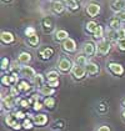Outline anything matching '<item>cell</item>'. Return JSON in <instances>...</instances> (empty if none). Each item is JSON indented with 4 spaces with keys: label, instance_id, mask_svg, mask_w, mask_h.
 <instances>
[{
    "label": "cell",
    "instance_id": "cell-18",
    "mask_svg": "<svg viewBox=\"0 0 125 131\" xmlns=\"http://www.w3.org/2000/svg\"><path fill=\"white\" fill-rule=\"evenodd\" d=\"M69 38V34H68V31L66 30H56L55 31V36H54V40L55 41H64L66 40Z\"/></svg>",
    "mask_w": 125,
    "mask_h": 131
},
{
    "label": "cell",
    "instance_id": "cell-21",
    "mask_svg": "<svg viewBox=\"0 0 125 131\" xmlns=\"http://www.w3.org/2000/svg\"><path fill=\"white\" fill-rule=\"evenodd\" d=\"M31 84L34 85V86H38V88H40L44 85V75L43 74H36L33 79H31Z\"/></svg>",
    "mask_w": 125,
    "mask_h": 131
},
{
    "label": "cell",
    "instance_id": "cell-5",
    "mask_svg": "<svg viewBox=\"0 0 125 131\" xmlns=\"http://www.w3.org/2000/svg\"><path fill=\"white\" fill-rule=\"evenodd\" d=\"M71 75H73V78L75 80H83L85 78V75H86V69L84 66H78V65L74 64V68L71 70Z\"/></svg>",
    "mask_w": 125,
    "mask_h": 131
},
{
    "label": "cell",
    "instance_id": "cell-13",
    "mask_svg": "<svg viewBox=\"0 0 125 131\" xmlns=\"http://www.w3.org/2000/svg\"><path fill=\"white\" fill-rule=\"evenodd\" d=\"M85 69H86V74L88 75H90V76H93V75H96L98 72H99V65L98 64H95L93 61H89L88 62V65L85 66Z\"/></svg>",
    "mask_w": 125,
    "mask_h": 131
},
{
    "label": "cell",
    "instance_id": "cell-46",
    "mask_svg": "<svg viewBox=\"0 0 125 131\" xmlns=\"http://www.w3.org/2000/svg\"><path fill=\"white\" fill-rule=\"evenodd\" d=\"M123 105H124V107H125V99H124V101H123Z\"/></svg>",
    "mask_w": 125,
    "mask_h": 131
},
{
    "label": "cell",
    "instance_id": "cell-42",
    "mask_svg": "<svg viewBox=\"0 0 125 131\" xmlns=\"http://www.w3.org/2000/svg\"><path fill=\"white\" fill-rule=\"evenodd\" d=\"M14 115H15L16 119H25V116H26V115H25L24 112H21V111H16Z\"/></svg>",
    "mask_w": 125,
    "mask_h": 131
},
{
    "label": "cell",
    "instance_id": "cell-9",
    "mask_svg": "<svg viewBox=\"0 0 125 131\" xmlns=\"http://www.w3.org/2000/svg\"><path fill=\"white\" fill-rule=\"evenodd\" d=\"M99 13H100V5H99V4H96V3L88 4V6H86V14H88L89 16L95 18Z\"/></svg>",
    "mask_w": 125,
    "mask_h": 131
},
{
    "label": "cell",
    "instance_id": "cell-33",
    "mask_svg": "<svg viewBox=\"0 0 125 131\" xmlns=\"http://www.w3.org/2000/svg\"><path fill=\"white\" fill-rule=\"evenodd\" d=\"M36 34V30H35V28H33V26H28L26 29H25V35L28 36V38H30L33 35H35Z\"/></svg>",
    "mask_w": 125,
    "mask_h": 131
},
{
    "label": "cell",
    "instance_id": "cell-2",
    "mask_svg": "<svg viewBox=\"0 0 125 131\" xmlns=\"http://www.w3.org/2000/svg\"><path fill=\"white\" fill-rule=\"evenodd\" d=\"M96 45V55H106L110 49H111V44H110V40L108 39H101V40H98V42L95 44Z\"/></svg>",
    "mask_w": 125,
    "mask_h": 131
},
{
    "label": "cell",
    "instance_id": "cell-44",
    "mask_svg": "<svg viewBox=\"0 0 125 131\" xmlns=\"http://www.w3.org/2000/svg\"><path fill=\"white\" fill-rule=\"evenodd\" d=\"M96 131H110V127H109V126H106V125H101V126H100Z\"/></svg>",
    "mask_w": 125,
    "mask_h": 131
},
{
    "label": "cell",
    "instance_id": "cell-28",
    "mask_svg": "<svg viewBox=\"0 0 125 131\" xmlns=\"http://www.w3.org/2000/svg\"><path fill=\"white\" fill-rule=\"evenodd\" d=\"M109 26H110V29L119 30V29L121 28V21L115 18V19H113V20H110V23H109Z\"/></svg>",
    "mask_w": 125,
    "mask_h": 131
},
{
    "label": "cell",
    "instance_id": "cell-35",
    "mask_svg": "<svg viewBox=\"0 0 125 131\" xmlns=\"http://www.w3.org/2000/svg\"><path fill=\"white\" fill-rule=\"evenodd\" d=\"M115 16H116V19H119L121 23H125V10L115 13Z\"/></svg>",
    "mask_w": 125,
    "mask_h": 131
},
{
    "label": "cell",
    "instance_id": "cell-14",
    "mask_svg": "<svg viewBox=\"0 0 125 131\" xmlns=\"http://www.w3.org/2000/svg\"><path fill=\"white\" fill-rule=\"evenodd\" d=\"M18 61L20 62L21 65H28L31 61V54L28 52V51H23L18 56Z\"/></svg>",
    "mask_w": 125,
    "mask_h": 131
},
{
    "label": "cell",
    "instance_id": "cell-38",
    "mask_svg": "<svg viewBox=\"0 0 125 131\" xmlns=\"http://www.w3.org/2000/svg\"><path fill=\"white\" fill-rule=\"evenodd\" d=\"M19 89H18V86H11L10 88V91H9V94H10L11 96H14V97H16L18 95H19Z\"/></svg>",
    "mask_w": 125,
    "mask_h": 131
},
{
    "label": "cell",
    "instance_id": "cell-36",
    "mask_svg": "<svg viewBox=\"0 0 125 131\" xmlns=\"http://www.w3.org/2000/svg\"><path fill=\"white\" fill-rule=\"evenodd\" d=\"M1 84H3L4 86H10L11 82H10V78H9V75H4V76H3V79H1Z\"/></svg>",
    "mask_w": 125,
    "mask_h": 131
},
{
    "label": "cell",
    "instance_id": "cell-24",
    "mask_svg": "<svg viewBox=\"0 0 125 131\" xmlns=\"http://www.w3.org/2000/svg\"><path fill=\"white\" fill-rule=\"evenodd\" d=\"M65 5L71 11H75L79 9V4H78L76 0H65Z\"/></svg>",
    "mask_w": 125,
    "mask_h": 131
},
{
    "label": "cell",
    "instance_id": "cell-12",
    "mask_svg": "<svg viewBox=\"0 0 125 131\" xmlns=\"http://www.w3.org/2000/svg\"><path fill=\"white\" fill-rule=\"evenodd\" d=\"M0 39H1L3 44H11V42H14V40H15V36L10 31H3L1 35H0Z\"/></svg>",
    "mask_w": 125,
    "mask_h": 131
},
{
    "label": "cell",
    "instance_id": "cell-34",
    "mask_svg": "<svg viewBox=\"0 0 125 131\" xmlns=\"http://www.w3.org/2000/svg\"><path fill=\"white\" fill-rule=\"evenodd\" d=\"M8 68H10V66H9V59H8V58H3V59H1V70L5 71Z\"/></svg>",
    "mask_w": 125,
    "mask_h": 131
},
{
    "label": "cell",
    "instance_id": "cell-47",
    "mask_svg": "<svg viewBox=\"0 0 125 131\" xmlns=\"http://www.w3.org/2000/svg\"><path fill=\"white\" fill-rule=\"evenodd\" d=\"M4 1H10V0H4Z\"/></svg>",
    "mask_w": 125,
    "mask_h": 131
},
{
    "label": "cell",
    "instance_id": "cell-7",
    "mask_svg": "<svg viewBox=\"0 0 125 131\" xmlns=\"http://www.w3.org/2000/svg\"><path fill=\"white\" fill-rule=\"evenodd\" d=\"M83 54L85 56H93L94 54H96V45L93 44L91 41L84 42L83 44Z\"/></svg>",
    "mask_w": 125,
    "mask_h": 131
},
{
    "label": "cell",
    "instance_id": "cell-23",
    "mask_svg": "<svg viewBox=\"0 0 125 131\" xmlns=\"http://www.w3.org/2000/svg\"><path fill=\"white\" fill-rule=\"evenodd\" d=\"M53 54H54V50H53L51 48H45L44 50L40 51V56H41V59H44V60L50 59L53 56Z\"/></svg>",
    "mask_w": 125,
    "mask_h": 131
},
{
    "label": "cell",
    "instance_id": "cell-27",
    "mask_svg": "<svg viewBox=\"0 0 125 131\" xmlns=\"http://www.w3.org/2000/svg\"><path fill=\"white\" fill-rule=\"evenodd\" d=\"M39 36L35 34V35H33L30 38H28V42H29V45H30L31 48H36L38 45H39Z\"/></svg>",
    "mask_w": 125,
    "mask_h": 131
},
{
    "label": "cell",
    "instance_id": "cell-22",
    "mask_svg": "<svg viewBox=\"0 0 125 131\" xmlns=\"http://www.w3.org/2000/svg\"><path fill=\"white\" fill-rule=\"evenodd\" d=\"M93 38L96 39V40L104 39V29H103L101 25H98V26L95 28V30H94V32H93Z\"/></svg>",
    "mask_w": 125,
    "mask_h": 131
},
{
    "label": "cell",
    "instance_id": "cell-8",
    "mask_svg": "<svg viewBox=\"0 0 125 131\" xmlns=\"http://www.w3.org/2000/svg\"><path fill=\"white\" fill-rule=\"evenodd\" d=\"M35 75H36V72H35V70H34L31 66H28V65H23V66H21L20 76L26 78V79H30L31 80Z\"/></svg>",
    "mask_w": 125,
    "mask_h": 131
},
{
    "label": "cell",
    "instance_id": "cell-16",
    "mask_svg": "<svg viewBox=\"0 0 125 131\" xmlns=\"http://www.w3.org/2000/svg\"><path fill=\"white\" fill-rule=\"evenodd\" d=\"M33 121H34V124H35V125H38V126H43V125H45V124L48 122V116H46V115H44V114H39V115H36V116H34V117H33Z\"/></svg>",
    "mask_w": 125,
    "mask_h": 131
},
{
    "label": "cell",
    "instance_id": "cell-19",
    "mask_svg": "<svg viewBox=\"0 0 125 131\" xmlns=\"http://www.w3.org/2000/svg\"><path fill=\"white\" fill-rule=\"evenodd\" d=\"M88 62H89V61H88V58H86L84 54L83 55H76L75 59H74V64L78 65V66H84V68H85V66L88 65Z\"/></svg>",
    "mask_w": 125,
    "mask_h": 131
},
{
    "label": "cell",
    "instance_id": "cell-17",
    "mask_svg": "<svg viewBox=\"0 0 125 131\" xmlns=\"http://www.w3.org/2000/svg\"><path fill=\"white\" fill-rule=\"evenodd\" d=\"M51 9L55 14H61V13H64V10H65V4H64L62 1H59V0H58V1H54Z\"/></svg>",
    "mask_w": 125,
    "mask_h": 131
},
{
    "label": "cell",
    "instance_id": "cell-6",
    "mask_svg": "<svg viewBox=\"0 0 125 131\" xmlns=\"http://www.w3.org/2000/svg\"><path fill=\"white\" fill-rule=\"evenodd\" d=\"M61 48H62V50L66 51V52H75L76 51V42L71 38H68L66 40L62 41Z\"/></svg>",
    "mask_w": 125,
    "mask_h": 131
},
{
    "label": "cell",
    "instance_id": "cell-29",
    "mask_svg": "<svg viewBox=\"0 0 125 131\" xmlns=\"http://www.w3.org/2000/svg\"><path fill=\"white\" fill-rule=\"evenodd\" d=\"M59 72L55 70H51V71H48L46 72V78H48V81L49 80H59Z\"/></svg>",
    "mask_w": 125,
    "mask_h": 131
},
{
    "label": "cell",
    "instance_id": "cell-40",
    "mask_svg": "<svg viewBox=\"0 0 125 131\" xmlns=\"http://www.w3.org/2000/svg\"><path fill=\"white\" fill-rule=\"evenodd\" d=\"M43 105H44V104L39 102V101H35V102L33 104V109H34L35 111H39V110H41L43 109Z\"/></svg>",
    "mask_w": 125,
    "mask_h": 131
},
{
    "label": "cell",
    "instance_id": "cell-31",
    "mask_svg": "<svg viewBox=\"0 0 125 131\" xmlns=\"http://www.w3.org/2000/svg\"><path fill=\"white\" fill-rule=\"evenodd\" d=\"M96 26H98V24H96L95 21H93V20L88 21V23H86V25H85V30L88 31V32H91V34H93Z\"/></svg>",
    "mask_w": 125,
    "mask_h": 131
},
{
    "label": "cell",
    "instance_id": "cell-4",
    "mask_svg": "<svg viewBox=\"0 0 125 131\" xmlns=\"http://www.w3.org/2000/svg\"><path fill=\"white\" fill-rule=\"evenodd\" d=\"M5 124L8 126H10L11 129H14V130H20L23 127V125H20L18 122V119L15 117V115H11V114H8L5 116Z\"/></svg>",
    "mask_w": 125,
    "mask_h": 131
},
{
    "label": "cell",
    "instance_id": "cell-3",
    "mask_svg": "<svg viewBox=\"0 0 125 131\" xmlns=\"http://www.w3.org/2000/svg\"><path fill=\"white\" fill-rule=\"evenodd\" d=\"M18 99L16 97H14V96H11L10 94H8V95H5V96H3V99H1V102H3V106L5 107V109H8V110H11V109H14V106L18 104Z\"/></svg>",
    "mask_w": 125,
    "mask_h": 131
},
{
    "label": "cell",
    "instance_id": "cell-1",
    "mask_svg": "<svg viewBox=\"0 0 125 131\" xmlns=\"http://www.w3.org/2000/svg\"><path fill=\"white\" fill-rule=\"evenodd\" d=\"M74 68V64L73 61L70 60L68 56H61L59 61H58V69L61 71V72H71Z\"/></svg>",
    "mask_w": 125,
    "mask_h": 131
},
{
    "label": "cell",
    "instance_id": "cell-37",
    "mask_svg": "<svg viewBox=\"0 0 125 131\" xmlns=\"http://www.w3.org/2000/svg\"><path fill=\"white\" fill-rule=\"evenodd\" d=\"M116 44H118L119 50L125 51V38L124 39H119V40H116Z\"/></svg>",
    "mask_w": 125,
    "mask_h": 131
},
{
    "label": "cell",
    "instance_id": "cell-45",
    "mask_svg": "<svg viewBox=\"0 0 125 131\" xmlns=\"http://www.w3.org/2000/svg\"><path fill=\"white\" fill-rule=\"evenodd\" d=\"M123 117H124V120H125V110L123 111Z\"/></svg>",
    "mask_w": 125,
    "mask_h": 131
},
{
    "label": "cell",
    "instance_id": "cell-11",
    "mask_svg": "<svg viewBox=\"0 0 125 131\" xmlns=\"http://www.w3.org/2000/svg\"><path fill=\"white\" fill-rule=\"evenodd\" d=\"M110 8H111V10H114L115 13L125 10V0H111Z\"/></svg>",
    "mask_w": 125,
    "mask_h": 131
},
{
    "label": "cell",
    "instance_id": "cell-43",
    "mask_svg": "<svg viewBox=\"0 0 125 131\" xmlns=\"http://www.w3.org/2000/svg\"><path fill=\"white\" fill-rule=\"evenodd\" d=\"M19 104H20V106H21V107H28V106L30 105V102H29V100H24V99L19 101Z\"/></svg>",
    "mask_w": 125,
    "mask_h": 131
},
{
    "label": "cell",
    "instance_id": "cell-25",
    "mask_svg": "<svg viewBox=\"0 0 125 131\" xmlns=\"http://www.w3.org/2000/svg\"><path fill=\"white\" fill-rule=\"evenodd\" d=\"M9 70L11 71V74H20V70H21L20 64H18V61H13Z\"/></svg>",
    "mask_w": 125,
    "mask_h": 131
},
{
    "label": "cell",
    "instance_id": "cell-30",
    "mask_svg": "<svg viewBox=\"0 0 125 131\" xmlns=\"http://www.w3.org/2000/svg\"><path fill=\"white\" fill-rule=\"evenodd\" d=\"M44 106L45 107H49V109H53L54 107V105H55V99L54 97H50V96H48V97H45V100H44Z\"/></svg>",
    "mask_w": 125,
    "mask_h": 131
},
{
    "label": "cell",
    "instance_id": "cell-32",
    "mask_svg": "<svg viewBox=\"0 0 125 131\" xmlns=\"http://www.w3.org/2000/svg\"><path fill=\"white\" fill-rule=\"evenodd\" d=\"M33 122H34V121L30 120V119H24L23 127H24V129H26V130H30V129H33Z\"/></svg>",
    "mask_w": 125,
    "mask_h": 131
},
{
    "label": "cell",
    "instance_id": "cell-39",
    "mask_svg": "<svg viewBox=\"0 0 125 131\" xmlns=\"http://www.w3.org/2000/svg\"><path fill=\"white\" fill-rule=\"evenodd\" d=\"M116 34H118V40L119 39H124L125 38V28H120L119 30H116Z\"/></svg>",
    "mask_w": 125,
    "mask_h": 131
},
{
    "label": "cell",
    "instance_id": "cell-10",
    "mask_svg": "<svg viewBox=\"0 0 125 131\" xmlns=\"http://www.w3.org/2000/svg\"><path fill=\"white\" fill-rule=\"evenodd\" d=\"M108 68H109V70L111 71L114 75L120 76V75L124 74V68H123V65H120V64H118V62H109V64H108Z\"/></svg>",
    "mask_w": 125,
    "mask_h": 131
},
{
    "label": "cell",
    "instance_id": "cell-20",
    "mask_svg": "<svg viewBox=\"0 0 125 131\" xmlns=\"http://www.w3.org/2000/svg\"><path fill=\"white\" fill-rule=\"evenodd\" d=\"M16 86H18V89H19V91H20V92H28V91H30L31 88H33V86H31V85L26 80L19 81Z\"/></svg>",
    "mask_w": 125,
    "mask_h": 131
},
{
    "label": "cell",
    "instance_id": "cell-15",
    "mask_svg": "<svg viewBox=\"0 0 125 131\" xmlns=\"http://www.w3.org/2000/svg\"><path fill=\"white\" fill-rule=\"evenodd\" d=\"M54 92H55V89L51 88V86H49V85H43V86L39 88V94H41V95L46 96V97L51 96Z\"/></svg>",
    "mask_w": 125,
    "mask_h": 131
},
{
    "label": "cell",
    "instance_id": "cell-41",
    "mask_svg": "<svg viewBox=\"0 0 125 131\" xmlns=\"http://www.w3.org/2000/svg\"><path fill=\"white\" fill-rule=\"evenodd\" d=\"M48 85L55 89L56 86H59V80H49L48 81Z\"/></svg>",
    "mask_w": 125,
    "mask_h": 131
},
{
    "label": "cell",
    "instance_id": "cell-26",
    "mask_svg": "<svg viewBox=\"0 0 125 131\" xmlns=\"http://www.w3.org/2000/svg\"><path fill=\"white\" fill-rule=\"evenodd\" d=\"M106 39H108V40H110V41L118 40V34H116V30L109 28V30H106Z\"/></svg>",
    "mask_w": 125,
    "mask_h": 131
}]
</instances>
